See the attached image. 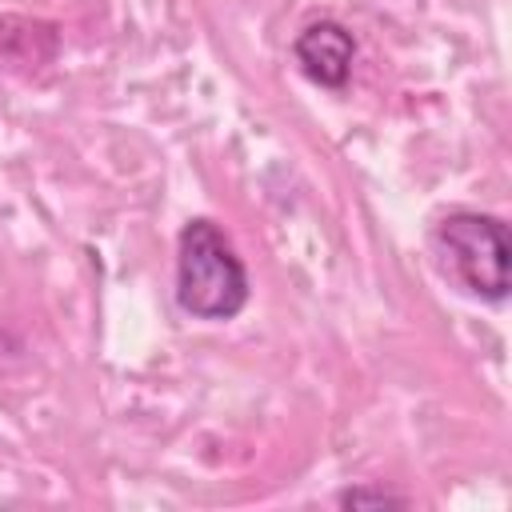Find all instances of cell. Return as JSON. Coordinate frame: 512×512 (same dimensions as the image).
<instances>
[{"mask_svg": "<svg viewBox=\"0 0 512 512\" xmlns=\"http://www.w3.org/2000/svg\"><path fill=\"white\" fill-rule=\"evenodd\" d=\"M292 56L300 64V72L320 84L340 92L352 76V60H356V40L344 24L336 20H312L308 28H300V36L292 40Z\"/></svg>", "mask_w": 512, "mask_h": 512, "instance_id": "3957f363", "label": "cell"}, {"mask_svg": "<svg viewBox=\"0 0 512 512\" xmlns=\"http://www.w3.org/2000/svg\"><path fill=\"white\" fill-rule=\"evenodd\" d=\"M432 244L444 256V268H452V276L460 280V288H468L488 304H500L508 296L512 236L504 220L488 212L456 208L436 224Z\"/></svg>", "mask_w": 512, "mask_h": 512, "instance_id": "7a4b0ae2", "label": "cell"}, {"mask_svg": "<svg viewBox=\"0 0 512 512\" xmlns=\"http://www.w3.org/2000/svg\"><path fill=\"white\" fill-rule=\"evenodd\" d=\"M336 504L340 508H404L408 496L404 492H392V488H380V484H356V488H344L336 492Z\"/></svg>", "mask_w": 512, "mask_h": 512, "instance_id": "277c9868", "label": "cell"}, {"mask_svg": "<svg viewBox=\"0 0 512 512\" xmlns=\"http://www.w3.org/2000/svg\"><path fill=\"white\" fill-rule=\"evenodd\" d=\"M248 288L232 240L204 216L188 220L176 240V304L196 320H232L244 312Z\"/></svg>", "mask_w": 512, "mask_h": 512, "instance_id": "6da1fadb", "label": "cell"}]
</instances>
